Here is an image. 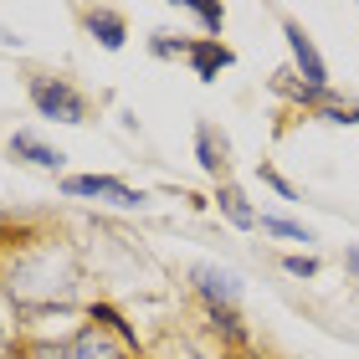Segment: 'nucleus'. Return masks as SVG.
Wrapping results in <instances>:
<instances>
[{
	"label": "nucleus",
	"mask_w": 359,
	"mask_h": 359,
	"mask_svg": "<svg viewBox=\"0 0 359 359\" xmlns=\"http://www.w3.org/2000/svg\"><path fill=\"white\" fill-rule=\"evenodd\" d=\"M31 103H36L46 118H62V123H83L88 118L83 93L67 88V83H57V77H36V83H31Z\"/></svg>",
	"instance_id": "obj_1"
},
{
	"label": "nucleus",
	"mask_w": 359,
	"mask_h": 359,
	"mask_svg": "<svg viewBox=\"0 0 359 359\" xmlns=\"http://www.w3.org/2000/svg\"><path fill=\"white\" fill-rule=\"evenodd\" d=\"M283 36H287V46H292V62H298L303 83H308V88H323V83H329V72H323V57H318V46L308 41V31H303L298 21H287Z\"/></svg>",
	"instance_id": "obj_2"
},
{
	"label": "nucleus",
	"mask_w": 359,
	"mask_h": 359,
	"mask_svg": "<svg viewBox=\"0 0 359 359\" xmlns=\"http://www.w3.org/2000/svg\"><path fill=\"white\" fill-rule=\"evenodd\" d=\"M67 195H103V201H118V205H144L139 190H128L123 180H108V175H77L67 180Z\"/></svg>",
	"instance_id": "obj_3"
},
{
	"label": "nucleus",
	"mask_w": 359,
	"mask_h": 359,
	"mask_svg": "<svg viewBox=\"0 0 359 359\" xmlns=\"http://www.w3.org/2000/svg\"><path fill=\"white\" fill-rule=\"evenodd\" d=\"M195 283H201V292L210 298V308H231L236 303V277L221 272V267H195Z\"/></svg>",
	"instance_id": "obj_4"
},
{
	"label": "nucleus",
	"mask_w": 359,
	"mask_h": 359,
	"mask_svg": "<svg viewBox=\"0 0 359 359\" xmlns=\"http://www.w3.org/2000/svg\"><path fill=\"white\" fill-rule=\"evenodd\" d=\"M67 354H72V359H118V344H113L103 329H83V334L67 344Z\"/></svg>",
	"instance_id": "obj_5"
},
{
	"label": "nucleus",
	"mask_w": 359,
	"mask_h": 359,
	"mask_svg": "<svg viewBox=\"0 0 359 359\" xmlns=\"http://www.w3.org/2000/svg\"><path fill=\"white\" fill-rule=\"evenodd\" d=\"M190 62H195V72L210 83L221 67H231V52H226L221 41H195V46H190Z\"/></svg>",
	"instance_id": "obj_6"
},
{
	"label": "nucleus",
	"mask_w": 359,
	"mask_h": 359,
	"mask_svg": "<svg viewBox=\"0 0 359 359\" xmlns=\"http://www.w3.org/2000/svg\"><path fill=\"white\" fill-rule=\"evenodd\" d=\"M11 154H21V159H31V165H41V170H62V154L46 149V144L31 139V134H15L11 139Z\"/></svg>",
	"instance_id": "obj_7"
},
{
	"label": "nucleus",
	"mask_w": 359,
	"mask_h": 359,
	"mask_svg": "<svg viewBox=\"0 0 359 359\" xmlns=\"http://www.w3.org/2000/svg\"><path fill=\"white\" fill-rule=\"evenodd\" d=\"M88 26H93V36L103 41L108 52H118V46H123V15H118V11H93Z\"/></svg>",
	"instance_id": "obj_8"
},
{
	"label": "nucleus",
	"mask_w": 359,
	"mask_h": 359,
	"mask_svg": "<svg viewBox=\"0 0 359 359\" xmlns=\"http://www.w3.org/2000/svg\"><path fill=\"white\" fill-rule=\"evenodd\" d=\"M221 210H226V216H231L236 226H257V216L247 210V201H241V190H231V185L221 190Z\"/></svg>",
	"instance_id": "obj_9"
},
{
	"label": "nucleus",
	"mask_w": 359,
	"mask_h": 359,
	"mask_svg": "<svg viewBox=\"0 0 359 359\" xmlns=\"http://www.w3.org/2000/svg\"><path fill=\"white\" fill-rule=\"evenodd\" d=\"M93 323H108V329L118 334L123 344H139V339H134V329H128V323H123L118 313H113V308H93Z\"/></svg>",
	"instance_id": "obj_10"
},
{
	"label": "nucleus",
	"mask_w": 359,
	"mask_h": 359,
	"mask_svg": "<svg viewBox=\"0 0 359 359\" xmlns=\"http://www.w3.org/2000/svg\"><path fill=\"white\" fill-rule=\"evenodd\" d=\"M262 231H272V236H287V241H308V231H303V226H292V221H283V216H262Z\"/></svg>",
	"instance_id": "obj_11"
},
{
	"label": "nucleus",
	"mask_w": 359,
	"mask_h": 359,
	"mask_svg": "<svg viewBox=\"0 0 359 359\" xmlns=\"http://www.w3.org/2000/svg\"><path fill=\"white\" fill-rule=\"evenodd\" d=\"M185 11H190V15H201L205 31H221V21H226V11H221V6H201V0H190Z\"/></svg>",
	"instance_id": "obj_12"
},
{
	"label": "nucleus",
	"mask_w": 359,
	"mask_h": 359,
	"mask_svg": "<svg viewBox=\"0 0 359 359\" xmlns=\"http://www.w3.org/2000/svg\"><path fill=\"white\" fill-rule=\"evenodd\" d=\"M195 149H201V165H205V170H221V154H216V139H210V128H201Z\"/></svg>",
	"instance_id": "obj_13"
},
{
	"label": "nucleus",
	"mask_w": 359,
	"mask_h": 359,
	"mask_svg": "<svg viewBox=\"0 0 359 359\" xmlns=\"http://www.w3.org/2000/svg\"><path fill=\"white\" fill-rule=\"evenodd\" d=\"M210 313H216V323H221V329L231 334V339H241V318H236V308H210Z\"/></svg>",
	"instance_id": "obj_14"
},
{
	"label": "nucleus",
	"mask_w": 359,
	"mask_h": 359,
	"mask_svg": "<svg viewBox=\"0 0 359 359\" xmlns=\"http://www.w3.org/2000/svg\"><path fill=\"white\" fill-rule=\"evenodd\" d=\"M283 267H287L292 277H313V272H318V262H313V257H287Z\"/></svg>",
	"instance_id": "obj_15"
},
{
	"label": "nucleus",
	"mask_w": 359,
	"mask_h": 359,
	"mask_svg": "<svg viewBox=\"0 0 359 359\" xmlns=\"http://www.w3.org/2000/svg\"><path fill=\"white\" fill-rule=\"evenodd\" d=\"M26 359H72V354H67V344H36Z\"/></svg>",
	"instance_id": "obj_16"
},
{
	"label": "nucleus",
	"mask_w": 359,
	"mask_h": 359,
	"mask_svg": "<svg viewBox=\"0 0 359 359\" xmlns=\"http://www.w3.org/2000/svg\"><path fill=\"white\" fill-rule=\"evenodd\" d=\"M262 180H267V185H272L277 195H283V201H298V190H292V185H287V180H277L272 170H262Z\"/></svg>",
	"instance_id": "obj_17"
},
{
	"label": "nucleus",
	"mask_w": 359,
	"mask_h": 359,
	"mask_svg": "<svg viewBox=\"0 0 359 359\" xmlns=\"http://www.w3.org/2000/svg\"><path fill=\"white\" fill-rule=\"evenodd\" d=\"M329 123H359V108H329Z\"/></svg>",
	"instance_id": "obj_18"
},
{
	"label": "nucleus",
	"mask_w": 359,
	"mask_h": 359,
	"mask_svg": "<svg viewBox=\"0 0 359 359\" xmlns=\"http://www.w3.org/2000/svg\"><path fill=\"white\" fill-rule=\"evenodd\" d=\"M344 262H349V267H354V272H359V252H349V257H344Z\"/></svg>",
	"instance_id": "obj_19"
}]
</instances>
